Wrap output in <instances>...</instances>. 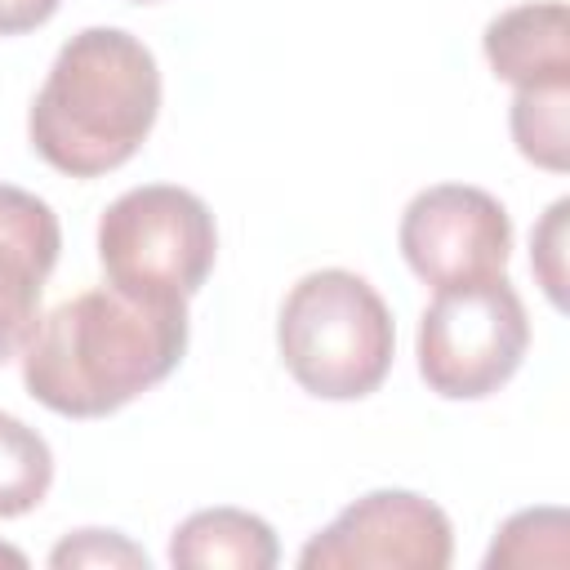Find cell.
Wrapping results in <instances>:
<instances>
[{"instance_id":"1","label":"cell","mask_w":570,"mask_h":570,"mask_svg":"<svg viewBox=\"0 0 570 570\" xmlns=\"http://www.w3.org/2000/svg\"><path fill=\"white\" fill-rule=\"evenodd\" d=\"M183 352L187 303H151L98 285L31 325L22 383L53 414L102 419L169 379Z\"/></svg>"},{"instance_id":"2","label":"cell","mask_w":570,"mask_h":570,"mask_svg":"<svg viewBox=\"0 0 570 570\" xmlns=\"http://www.w3.org/2000/svg\"><path fill=\"white\" fill-rule=\"evenodd\" d=\"M160 111V67L151 49L120 27L76 31L27 116L31 147L45 165L71 178L120 169Z\"/></svg>"},{"instance_id":"3","label":"cell","mask_w":570,"mask_h":570,"mask_svg":"<svg viewBox=\"0 0 570 570\" xmlns=\"http://www.w3.org/2000/svg\"><path fill=\"white\" fill-rule=\"evenodd\" d=\"M276 347L303 392L321 401H361L387 379L396 330L365 276L321 267L285 294Z\"/></svg>"},{"instance_id":"4","label":"cell","mask_w":570,"mask_h":570,"mask_svg":"<svg viewBox=\"0 0 570 570\" xmlns=\"http://www.w3.org/2000/svg\"><path fill=\"white\" fill-rule=\"evenodd\" d=\"M218 254V232L209 205L174 183H147L116 196L98 218V263L111 289L187 303Z\"/></svg>"},{"instance_id":"5","label":"cell","mask_w":570,"mask_h":570,"mask_svg":"<svg viewBox=\"0 0 570 570\" xmlns=\"http://www.w3.org/2000/svg\"><path fill=\"white\" fill-rule=\"evenodd\" d=\"M530 347V316L512 281L481 276L436 289L419 316V374L445 401L499 392Z\"/></svg>"},{"instance_id":"6","label":"cell","mask_w":570,"mask_h":570,"mask_svg":"<svg viewBox=\"0 0 570 570\" xmlns=\"http://www.w3.org/2000/svg\"><path fill=\"white\" fill-rule=\"evenodd\" d=\"M401 254L432 289L499 276L512 254V218L481 187L436 183L405 205Z\"/></svg>"},{"instance_id":"7","label":"cell","mask_w":570,"mask_h":570,"mask_svg":"<svg viewBox=\"0 0 570 570\" xmlns=\"http://www.w3.org/2000/svg\"><path fill=\"white\" fill-rule=\"evenodd\" d=\"M454 557L450 517L414 490H374L347 503L298 552L303 570H445Z\"/></svg>"},{"instance_id":"8","label":"cell","mask_w":570,"mask_h":570,"mask_svg":"<svg viewBox=\"0 0 570 570\" xmlns=\"http://www.w3.org/2000/svg\"><path fill=\"white\" fill-rule=\"evenodd\" d=\"M58 249V214L40 196L0 183V361L27 343Z\"/></svg>"},{"instance_id":"9","label":"cell","mask_w":570,"mask_h":570,"mask_svg":"<svg viewBox=\"0 0 570 570\" xmlns=\"http://www.w3.org/2000/svg\"><path fill=\"white\" fill-rule=\"evenodd\" d=\"M481 45L494 76L517 89L570 85V13L561 0L503 9L499 18H490Z\"/></svg>"},{"instance_id":"10","label":"cell","mask_w":570,"mask_h":570,"mask_svg":"<svg viewBox=\"0 0 570 570\" xmlns=\"http://www.w3.org/2000/svg\"><path fill=\"white\" fill-rule=\"evenodd\" d=\"M281 557L276 534L263 517L245 508H205L191 512L174 539H169V561L183 570H205V566H236V570H272Z\"/></svg>"},{"instance_id":"11","label":"cell","mask_w":570,"mask_h":570,"mask_svg":"<svg viewBox=\"0 0 570 570\" xmlns=\"http://www.w3.org/2000/svg\"><path fill=\"white\" fill-rule=\"evenodd\" d=\"M53 485L49 441L22 419L0 410V517L31 512Z\"/></svg>"},{"instance_id":"12","label":"cell","mask_w":570,"mask_h":570,"mask_svg":"<svg viewBox=\"0 0 570 570\" xmlns=\"http://www.w3.org/2000/svg\"><path fill=\"white\" fill-rule=\"evenodd\" d=\"M566 111H570V85H534V89H517L512 116H508L517 151L552 174H561L570 165Z\"/></svg>"},{"instance_id":"13","label":"cell","mask_w":570,"mask_h":570,"mask_svg":"<svg viewBox=\"0 0 570 570\" xmlns=\"http://www.w3.org/2000/svg\"><path fill=\"white\" fill-rule=\"evenodd\" d=\"M570 521L561 508H525L517 517L503 521V530L494 534L490 552H485V570L499 566H566L570 548H566Z\"/></svg>"},{"instance_id":"14","label":"cell","mask_w":570,"mask_h":570,"mask_svg":"<svg viewBox=\"0 0 570 570\" xmlns=\"http://www.w3.org/2000/svg\"><path fill=\"white\" fill-rule=\"evenodd\" d=\"M49 566H58V570H67V566H142L147 570V552L134 548L116 530H76L49 552Z\"/></svg>"},{"instance_id":"15","label":"cell","mask_w":570,"mask_h":570,"mask_svg":"<svg viewBox=\"0 0 570 570\" xmlns=\"http://www.w3.org/2000/svg\"><path fill=\"white\" fill-rule=\"evenodd\" d=\"M566 214H570V200H557L548 209V218L539 223L534 232V276L543 281L548 298L557 307H566V267H561V245H566Z\"/></svg>"},{"instance_id":"16","label":"cell","mask_w":570,"mask_h":570,"mask_svg":"<svg viewBox=\"0 0 570 570\" xmlns=\"http://www.w3.org/2000/svg\"><path fill=\"white\" fill-rule=\"evenodd\" d=\"M62 0H0V36H22L58 13Z\"/></svg>"},{"instance_id":"17","label":"cell","mask_w":570,"mask_h":570,"mask_svg":"<svg viewBox=\"0 0 570 570\" xmlns=\"http://www.w3.org/2000/svg\"><path fill=\"white\" fill-rule=\"evenodd\" d=\"M0 561H9V566H27V557L13 552V548H0Z\"/></svg>"},{"instance_id":"18","label":"cell","mask_w":570,"mask_h":570,"mask_svg":"<svg viewBox=\"0 0 570 570\" xmlns=\"http://www.w3.org/2000/svg\"><path fill=\"white\" fill-rule=\"evenodd\" d=\"M129 4H156V0H129Z\"/></svg>"}]
</instances>
